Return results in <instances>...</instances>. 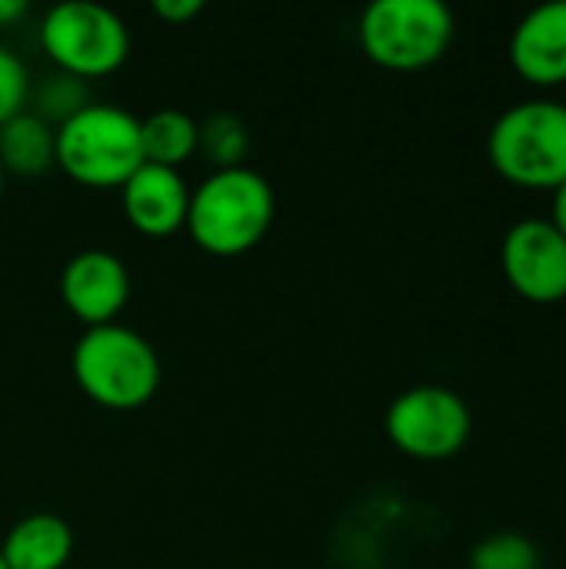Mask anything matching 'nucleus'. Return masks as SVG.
Instances as JSON below:
<instances>
[{"mask_svg": "<svg viewBox=\"0 0 566 569\" xmlns=\"http://www.w3.org/2000/svg\"><path fill=\"white\" fill-rule=\"evenodd\" d=\"M0 557L10 569H63L73 557V530L57 513H30L7 530Z\"/></svg>", "mask_w": 566, "mask_h": 569, "instance_id": "nucleus-12", "label": "nucleus"}, {"mask_svg": "<svg viewBox=\"0 0 566 569\" xmlns=\"http://www.w3.org/2000/svg\"><path fill=\"white\" fill-rule=\"evenodd\" d=\"M40 47L57 73L73 80L110 77L130 53V30L120 13L90 0H67L43 13Z\"/></svg>", "mask_w": 566, "mask_h": 569, "instance_id": "nucleus-6", "label": "nucleus"}, {"mask_svg": "<svg viewBox=\"0 0 566 569\" xmlns=\"http://www.w3.org/2000/svg\"><path fill=\"white\" fill-rule=\"evenodd\" d=\"M3 187H7V170H3V163H0V197H3Z\"/></svg>", "mask_w": 566, "mask_h": 569, "instance_id": "nucleus-22", "label": "nucleus"}, {"mask_svg": "<svg viewBox=\"0 0 566 569\" xmlns=\"http://www.w3.org/2000/svg\"><path fill=\"white\" fill-rule=\"evenodd\" d=\"M500 267L524 300L540 307L566 300V240L550 220L530 217L514 223L500 243Z\"/></svg>", "mask_w": 566, "mask_h": 569, "instance_id": "nucleus-8", "label": "nucleus"}, {"mask_svg": "<svg viewBox=\"0 0 566 569\" xmlns=\"http://www.w3.org/2000/svg\"><path fill=\"white\" fill-rule=\"evenodd\" d=\"M547 220L554 223V230L566 240V183H560L554 190V203H550V217Z\"/></svg>", "mask_w": 566, "mask_h": 569, "instance_id": "nucleus-20", "label": "nucleus"}, {"mask_svg": "<svg viewBox=\"0 0 566 569\" xmlns=\"http://www.w3.org/2000/svg\"><path fill=\"white\" fill-rule=\"evenodd\" d=\"M120 210L137 233L150 240H163L187 227L190 187L180 170L143 163L120 187Z\"/></svg>", "mask_w": 566, "mask_h": 569, "instance_id": "nucleus-10", "label": "nucleus"}, {"mask_svg": "<svg viewBox=\"0 0 566 569\" xmlns=\"http://www.w3.org/2000/svg\"><path fill=\"white\" fill-rule=\"evenodd\" d=\"M0 163L17 177H43L57 167V127L20 110L0 127Z\"/></svg>", "mask_w": 566, "mask_h": 569, "instance_id": "nucleus-13", "label": "nucleus"}, {"mask_svg": "<svg viewBox=\"0 0 566 569\" xmlns=\"http://www.w3.org/2000/svg\"><path fill=\"white\" fill-rule=\"evenodd\" d=\"M384 427H387L390 443L404 457L440 463L464 450L474 430V417H470L467 400L457 390L424 383V387L404 390L390 403Z\"/></svg>", "mask_w": 566, "mask_h": 569, "instance_id": "nucleus-7", "label": "nucleus"}, {"mask_svg": "<svg viewBox=\"0 0 566 569\" xmlns=\"http://www.w3.org/2000/svg\"><path fill=\"white\" fill-rule=\"evenodd\" d=\"M197 153L214 167V170H234L247 167L250 153V130L240 117L234 113H214L200 123V140Z\"/></svg>", "mask_w": 566, "mask_h": 569, "instance_id": "nucleus-15", "label": "nucleus"}, {"mask_svg": "<svg viewBox=\"0 0 566 569\" xmlns=\"http://www.w3.org/2000/svg\"><path fill=\"white\" fill-rule=\"evenodd\" d=\"M60 300L67 313L83 327L117 323L120 310L130 300L127 263L110 250H80L60 270Z\"/></svg>", "mask_w": 566, "mask_h": 569, "instance_id": "nucleus-9", "label": "nucleus"}, {"mask_svg": "<svg viewBox=\"0 0 566 569\" xmlns=\"http://www.w3.org/2000/svg\"><path fill=\"white\" fill-rule=\"evenodd\" d=\"M490 167L514 187L557 190L566 183V107L524 100L507 107L487 133Z\"/></svg>", "mask_w": 566, "mask_h": 569, "instance_id": "nucleus-4", "label": "nucleus"}, {"mask_svg": "<svg viewBox=\"0 0 566 569\" xmlns=\"http://www.w3.org/2000/svg\"><path fill=\"white\" fill-rule=\"evenodd\" d=\"M23 13H27V3L23 0H0V27L17 23Z\"/></svg>", "mask_w": 566, "mask_h": 569, "instance_id": "nucleus-21", "label": "nucleus"}, {"mask_svg": "<svg viewBox=\"0 0 566 569\" xmlns=\"http://www.w3.org/2000/svg\"><path fill=\"white\" fill-rule=\"evenodd\" d=\"M274 187L254 167L210 170L190 190L187 233L210 257H240L274 227Z\"/></svg>", "mask_w": 566, "mask_h": 569, "instance_id": "nucleus-1", "label": "nucleus"}, {"mask_svg": "<svg viewBox=\"0 0 566 569\" xmlns=\"http://www.w3.org/2000/svg\"><path fill=\"white\" fill-rule=\"evenodd\" d=\"M197 140H200V123L187 110L163 107L140 120L143 163L180 170L197 153Z\"/></svg>", "mask_w": 566, "mask_h": 569, "instance_id": "nucleus-14", "label": "nucleus"}, {"mask_svg": "<svg viewBox=\"0 0 566 569\" xmlns=\"http://www.w3.org/2000/svg\"><path fill=\"white\" fill-rule=\"evenodd\" d=\"M203 10V0H153V13L167 23H187Z\"/></svg>", "mask_w": 566, "mask_h": 569, "instance_id": "nucleus-19", "label": "nucleus"}, {"mask_svg": "<svg viewBox=\"0 0 566 569\" xmlns=\"http://www.w3.org/2000/svg\"><path fill=\"white\" fill-rule=\"evenodd\" d=\"M457 23L440 0H374L360 13V50L384 70L434 67L454 43Z\"/></svg>", "mask_w": 566, "mask_h": 569, "instance_id": "nucleus-5", "label": "nucleus"}, {"mask_svg": "<svg viewBox=\"0 0 566 569\" xmlns=\"http://www.w3.org/2000/svg\"><path fill=\"white\" fill-rule=\"evenodd\" d=\"M27 100H30V73L13 50L0 47V127L20 110H27Z\"/></svg>", "mask_w": 566, "mask_h": 569, "instance_id": "nucleus-18", "label": "nucleus"}, {"mask_svg": "<svg viewBox=\"0 0 566 569\" xmlns=\"http://www.w3.org/2000/svg\"><path fill=\"white\" fill-rule=\"evenodd\" d=\"M510 63L534 87L566 83V0L534 7L510 33Z\"/></svg>", "mask_w": 566, "mask_h": 569, "instance_id": "nucleus-11", "label": "nucleus"}, {"mask_svg": "<svg viewBox=\"0 0 566 569\" xmlns=\"http://www.w3.org/2000/svg\"><path fill=\"white\" fill-rule=\"evenodd\" d=\"M467 569H540V550L524 533H490L470 550Z\"/></svg>", "mask_w": 566, "mask_h": 569, "instance_id": "nucleus-16", "label": "nucleus"}, {"mask_svg": "<svg viewBox=\"0 0 566 569\" xmlns=\"http://www.w3.org/2000/svg\"><path fill=\"white\" fill-rule=\"evenodd\" d=\"M0 569H10V567H7V563H3V557H0Z\"/></svg>", "mask_w": 566, "mask_h": 569, "instance_id": "nucleus-23", "label": "nucleus"}, {"mask_svg": "<svg viewBox=\"0 0 566 569\" xmlns=\"http://www.w3.org/2000/svg\"><path fill=\"white\" fill-rule=\"evenodd\" d=\"M30 113L43 117L50 127L57 123H67L73 113H80L90 100H87V83L83 80H73L67 73H50L43 77L40 87H30Z\"/></svg>", "mask_w": 566, "mask_h": 569, "instance_id": "nucleus-17", "label": "nucleus"}, {"mask_svg": "<svg viewBox=\"0 0 566 569\" xmlns=\"http://www.w3.org/2000/svg\"><path fill=\"white\" fill-rule=\"evenodd\" d=\"M70 373L97 407L113 413L147 407L163 380V367L150 340L120 323L83 330L70 353Z\"/></svg>", "mask_w": 566, "mask_h": 569, "instance_id": "nucleus-2", "label": "nucleus"}, {"mask_svg": "<svg viewBox=\"0 0 566 569\" xmlns=\"http://www.w3.org/2000/svg\"><path fill=\"white\" fill-rule=\"evenodd\" d=\"M57 167L80 187L120 190L140 167V120L113 103H87L57 127Z\"/></svg>", "mask_w": 566, "mask_h": 569, "instance_id": "nucleus-3", "label": "nucleus"}]
</instances>
